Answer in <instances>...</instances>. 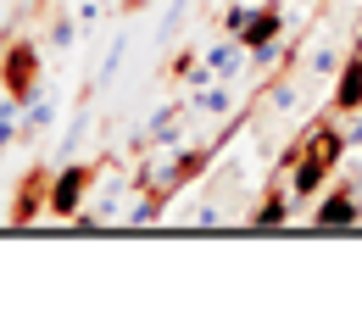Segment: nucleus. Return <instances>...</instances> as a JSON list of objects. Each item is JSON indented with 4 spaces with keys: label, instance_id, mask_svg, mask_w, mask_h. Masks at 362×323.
Returning a JSON list of instances; mask_svg holds the SVG:
<instances>
[{
    "label": "nucleus",
    "instance_id": "f3484780",
    "mask_svg": "<svg viewBox=\"0 0 362 323\" xmlns=\"http://www.w3.org/2000/svg\"><path fill=\"white\" fill-rule=\"evenodd\" d=\"M189 223H195V229H212V223H223V206H218V201H201V206L189 212Z\"/></svg>",
    "mask_w": 362,
    "mask_h": 323
},
{
    "label": "nucleus",
    "instance_id": "f257e3e1",
    "mask_svg": "<svg viewBox=\"0 0 362 323\" xmlns=\"http://www.w3.org/2000/svg\"><path fill=\"white\" fill-rule=\"evenodd\" d=\"M346 151H351L346 129H334V123H317L313 134H307L296 151H290V195H296V201H313V195H323L329 173L340 168V156H346Z\"/></svg>",
    "mask_w": 362,
    "mask_h": 323
},
{
    "label": "nucleus",
    "instance_id": "ddd939ff",
    "mask_svg": "<svg viewBox=\"0 0 362 323\" xmlns=\"http://www.w3.org/2000/svg\"><path fill=\"white\" fill-rule=\"evenodd\" d=\"M228 106H234V90H228V84H212L206 95H195V112H206V117H223Z\"/></svg>",
    "mask_w": 362,
    "mask_h": 323
},
{
    "label": "nucleus",
    "instance_id": "7ed1b4c3",
    "mask_svg": "<svg viewBox=\"0 0 362 323\" xmlns=\"http://www.w3.org/2000/svg\"><path fill=\"white\" fill-rule=\"evenodd\" d=\"M0 90L17 95L23 106L40 95V45H34L28 34H11V40L0 45Z\"/></svg>",
    "mask_w": 362,
    "mask_h": 323
},
{
    "label": "nucleus",
    "instance_id": "6e6552de",
    "mask_svg": "<svg viewBox=\"0 0 362 323\" xmlns=\"http://www.w3.org/2000/svg\"><path fill=\"white\" fill-rule=\"evenodd\" d=\"M334 112H362V50H351L340 61V78H334Z\"/></svg>",
    "mask_w": 362,
    "mask_h": 323
},
{
    "label": "nucleus",
    "instance_id": "1a4fd4ad",
    "mask_svg": "<svg viewBox=\"0 0 362 323\" xmlns=\"http://www.w3.org/2000/svg\"><path fill=\"white\" fill-rule=\"evenodd\" d=\"M240 56H251V50L240 45V40H234V34H223V40H218V45L206 50V56H201V61H206V67H212V73H218V78H223V84H234V73H240Z\"/></svg>",
    "mask_w": 362,
    "mask_h": 323
},
{
    "label": "nucleus",
    "instance_id": "f03ea898",
    "mask_svg": "<svg viewBox=\"0 0 362 323\" xmlns=\"http://www.w3.org/2000/svg\"><path fill=\"white\" fill-rule=\"evenodd\" d=\"M100 168L106 162H62L56 179H50V218L45 223H73L84 206H90L95 184H100Z\"/></svg>",
    "mask_w": 362,
    "mask_h": 323
},
{
    "label": "nucleus",
    "instance_id": "0eeeda50",
    "mask_svg": "<svg viewBox=\"0 0 362 323\" xmlns=\"http://www.w3.org/2000/svg\"><path fill=\"white\" fill-rule=\"evenodd\" d=\"M290 218H296V195H290V184H273L268 201H262V206L245 218V229H284Z\"/></svg>",
    "mask_w": 362,
    "mask_h": 323
},
{
    "label": "nucleus",
    "instance_id": "412c9836",
    "mask_svg": "<svg viewBox=\"0 0 362 323\" xmlns=\"http://www.w3.org/2000/svg\"><path fill=\"white\" fill-rule=\"evenodd\" d=\"M357 201H362V189H357Z\"/></svg>",
    "mask_w": 362,
    "mask_h": 323
},
{
    "label": "nucleus",
    "instance_id": "6ab92c4d",
    "mask_svg": "<svg viewBox=\"0 0 362 323\" xmlns=\"http://www.w3.org/2000/svg\"><path fill=\"white\" fill-rule=\"evenodd\" d=\"M307 67H313L317 78H329V73H334V67H340V56H334V50L323 45V50H313V61H307Z\"/></svg>",
    "mask_w": 362,
    "mask_h": 323
},
{
    "label": "nucleus",
    "instance_id": "4be33fe9",
    "mask_svg": "<svg viewBox=\"0 0 362 323\" xmlns=\"http://www.w3.org/2000/svg\"><path fill=\"white\" fill-rule=\"evenodd\" d=\"M251 6H257V0H251Z\"/></svg>",
    "mask_w": 362,
    "mask_h": 323
},
{
    "label": "nucleus",
    "instance_id": "9b49d317",
    "mask_svg": "<svg viewBox=\"0 0 362 323\" xmlns=\"http://www.w3.org/2000/svg\"><path fill=\"white\" fill-rule=\"evenodd\" d=\"M50 123H56V100H50V95H34V100L23 106V139L45 134Z\"/></svg>",
    "mask_w": 362,
    "mask_h": 323
},
{
    "label": "nucleus",
    "instance_id": "39448f33",
    "mask_svg": "<svg viewBox=\"0 0 362 323\" xmlns=\"http://www.w3.org/2000/svg\"><path fill=\"white\" fill-rule=\"evenodd\" d=\"M362 184H334L329 195H317L313 206V229H362Z\"/></svg>",
    "mask_w": 362,
    "mask_h": 323
},
{
    "label": "nucleus",
    "instance_id": "423d86ee",
    "mask_svg": "<svg viewBox=\"0 0 362 323\" xmlns=\"http://www.w3.org/2000/svg\"><path fill=\"white\" fill-rule=\"evenodd\" d=\"M284 28H290V17H284V0H262L251 17H245V28L234 34L245 50H268V45H279L284 40Z\"/></svg>",
    "mask_w": 362,
    "mask_h": 323
},
{
    "label": "nucleus",
    "instance_id": "a211bd4d",
    "mask_svg": "<svg viewBox=\"0 0 362 323\" xmlns=\"http://www.w3.org/2000/svg\"><path fill=\"white\" fill-rule=\"evenodd\" d=\"M184 11H189V0H173V6H168V17H162V40H173V34L184 28Z\"/></svg>",
    "mask_w": 362,
    "mask_h": 323
},
{
    "label": "nucleus",
    "instance_id": "9d476101",
    "mask_svg": "<svg viewBox=\"0 0 362 323\" xmlns=\"http://www.w3.org/2000/svg\"><path fill=\"white\" fill-rule=\"evenodd\" d=\"M195 100H173V106H162L156 117H151V129H145V139L151 145H173L179 139V123H184V112H189Z\"/></svg>",
    "mask_w": 362,
    "mask_h": 323
},
{
    "label": "nucleus",
    "instance_id": "2eb2a0df",
    "mask_svg": "<svg viewBox=\"0 0 362 323\" xmlns=\"http://www.w3.org/2000/svg\"><path fill=\"white\" fill-rule=\"evenodd\" d=\"M73 40H78V23H73V17H50V45L67 50Z\"/></svg>",
    "mask_w": 362,
    "mask_h": 323
},
{
    "label": "nucleus",
    "instance_id": "dca6fc26",
    "mask_svg": "<svg viewBox=\"0 0 362 323\" xmlns=\"http://www.w3.org/2000/svg\"><path fill=\"white\" fill-rule=\"evenodd\" d=\"M251 11H257V6H251V0H234V6H228V11H223V34H240V28H245V17H251Z\"/></svg>",
    "mask_w": 362,
    "mask_h": 323
},
{
    "label": "nucleus",
    "instance_id": "aec40b11",
    "mask_svg": "<svg viewBox=\"0 0 362 323\" xmlns=\"http://www.w3.org/2000/svg\"><path fill=\"white\" fill-rule=\"evenodd\" d=\"M268 100L279 106V112H296V84H273V90H268Z\"/></svg>",
    "mask_w": 362,
    "mask_h": 323
},
{
    "label": "nucleus",
    "instance_id": "4468645a",
    "mask_svg": "<svg viewBox=\"0 0 362 323\" xmlns=\"http://www.w3.org/2000/svg\"><path fill=\"white\" fill-rule=\"evenodd\" d=\"M123 56H129V34H117V40H112L106 61H100V73H95V84H112V78H117V67H123Z\"/></svg>",
    "mask_w": 362,
    "mask_h": 323
},
{
    "label": "nucleus",
    "instance_id": "f8f14e48",
    "mask_svg": "<svg viewBox=\"0 0 362 323\" xmlns=\"http://www.w3.org/2000/svg\"><path fill=\"white\" fill-rule=\"evenodd\" d=\"M11 139H23V100L0 90V151H6Z\"/></svg>",
    "mask_w": 362,
    "mask_h": 323
},
{
    "label": "nucleus",
    "instance_id": "20e7f679",
    "mask_svg": "<svg viewBox=\"0 0 362 323\" xmlns=\"http://www.w3.org/2000/svg\"><path fill=\"white\" fill-rule=\"evenodd\" d=\"M50 179H56V168H28L17 184H11V206H6V218L17 223V229H34V223H45L50 218Z\"/></svg>",
    "mask_w": 362,
    "mask_h": 323
}]
</instances>
